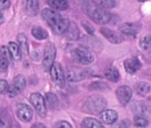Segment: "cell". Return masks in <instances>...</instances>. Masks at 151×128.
I'll list each match as a JSON object with an SVG mask.
<instances>
[{"label":"cell","instance_id":"28","mask_svg":"<svg viewBox=\"0 0 151 128\" xmlns=\"http://www.w3.org/2000/svg\"><path fill=\"white\" fill-rule=\"evenodd\" d=\"M134 125L138 127H147L149 126L148 119L142 114H137L134 117Z\"/></svg>","mask_w":151,"mask_h":128},{"label":"cell","instance_id":"34","mask_svg":"<svg viewBox=\"0 0 151 128\" xmlns=\"http://www.w3.org/2000/svg\"><path fill=\"white\" fill-rule=\"evenodd\" d=\"M54 127L58 128H72V125L70 123H68L67 121H64V120H60L58 121L54 124Z\"/></svg>","mask_w":151,"mask_h":128},{"label":"cell","instance_id":"38","mask_svg":"<svg viewBox=\"0 0 151 128\" xmlns=\"http://www.w3.org/2000/svg\"><path fill=\"white\" fill-rule=\"evenodd\" d=\"M32 127L35 128V127H43L45 128L46 127L44 126V125H42V124H35V125H33L32 126Z\"/></svg>","mask_w":151,"mask_h":128},{"label":"cell","instance_id":"12","mask_svg":"<svg viewBox=\"0 0 151 128\" xmlns=\"http://www.w3.org/2000/svg\"><path fill=\"white\" fill-rule=\"evenodd\" d=\"M12 57L7 46H2L0 48V71L4 72L7 70L10 61Z\"/></svg>","mask_w":151,"mask_h":128},{"label":"cell","instance_id":"15","mask_svg":"<svg viewBox=\"0 0 151 128\" xmlns=\"http://www.w3.org/2000/svg\"><path fill=\"white\" fill-rule=\"evenodd\" d=\"M63 35H65L66 39L75 41V40H78L80 37V30L74 22H70L68 28Z\"/></svg>","mask_w":151,"mask_h":128},{"label":"cell","instance_id":"37","mask_svg":"<svg viewBox=\"0 0 151 128\" xmlns=\"http://www.w3.org/2000/svg\"><path fill=\"white\" fill-rule=\"evenodd\" d=\"M144 103V106H145V109H146V111H151V97L150 98H148L145 102H143Z\"/></svg>","mask_w":151,"mask_h":128},{"label":"cell","instance_id":"1","mask_svg":"<svg viewBox=\"0 0 151 128\" xmlns=\"http://www.w3.org/2000/svg\"><path fill=\"white\" fill-rule=\"evenodd\" d=\"M42 18L58 35H63L70 24V20L68 19L63 18L59 13L57 12V11L50 8H45L42 10Z\"/></svg>","mask_w":151,"mask_h":128},{"label":"cell","instance_id":"23","mask_svg":"<svg viewBox=\"0 0 151 128\" xmlns=\"http://www.w3.org/2000/svg\"><path fill=\"white\" fill-rule=\"evenodd\" d=\"M31 33H32L33 36L37 40H45L49 36L48 32L40 27H33Z\"/></svg>","mask_w":151,"mask_h":128},{"label":"cell","instance_id":"36","mask_svg":"<svg viewBox=\"0 0 151 128\" xmlns=\"http://www.w3.org/2000/svg\"><path fill=\"white\" fill-rule=\"evenodd\" d=\"M11 5L10 0H0V11L6 10Z\"/></svg>","mask_w":151,"mask_h":128},{"label":"cell","instance_id":"9","mask_svg":"<svg viewBox=\"0 0 151 128\" xmlns=\"http://www.w3.org/2000/svg\"><path fill=\"white\" fill-rule=\"evenodd\" d=\"M116 96H117L119 102L121 104L126 105L130 102L132 96H133V91H132L131 88L128 86H121L117 88Z\"/></svg>","mask_w":151,"mask_h":128},{"label":"cell","instance_id":"10","mask_svg":"<svg viewBox=\"0 0 151 128\" xmlns=\"http://www.w3.org/2000/svg\"><path fill=\"white\" fill-rule=\"evenodd\" d=\"M124 67L127 73L134 74L142 68V63L138 58L130 57L124 61Z\"/></svg>","mask_w":151,"mask_h":128},{"label":"cell","instance_id":"18","mask_svg":"<svg viewBox=\"0 0 151 128\" xmlns=\"http://www.w3.org/2000/svg\"><path fill=\"white\" fill-rule=\"evenodd\" d=\"M47 3L55 11H65L69 6L67 0H47Z\"/></svg>","mask_w":151,"mask_h":128},{"label":"cell","instance_id":"20","mask_svg":"<svg viewBox=\"0 0 151 128\" xmlns=\"http://www.w3.org/2000/svg\"><path fill=\"white\" fill-rule=\"evenodd\" d=\"M81 127L83 128H103V124L96 119L86 118L81 122Z\"/></svg>","mask_w":151,"mask_h":128},{"label":"cell","instance_id":"13","mask_svg":"<svg viewBox=\"0 0 151 128\" xmlns=\"http://www.w3.org/2000/svg\"><path fill=\"white\" fill-rule=\"evenodd\" d=\"M141 27H142L141 24L137 22L125 23L119 27V31L127 35H135L140 32Z\"/></svg>","mask_w":151,"mask_h":128},{"label":"cell","instance_id":"14","mask_svg":"<svg viewBox=\"0 0 151 128\" xmlns=\"http://www.w3.org/2000/svg\"><path fill=\"white\" fill-rule=\"evenodd\" d=\"M118 113L113 110H104L100 113V118L102 121L107 125H112L118 120Z\"/></svg>","mask_w":151,"mask_h":128},{"label":"cell","instance_id":"21","mask_svg":"<svg viewBox=\"0 0 151 128\" xmlns=\"http://www.w3.org/2000/svg\"><path fill=\"white\" fill-rule=\"evenodd\" d=\"M135 91H136L137 95H139L140 96H145L150 93V86L149 83H147L145 81L138 82L135 85Z\"/></svg>","mask_w":151,"mask_h":128},{"label":"cell","instance_id":"40","mask_svg":"<svg viewBox=\"0 0 151 128\" xmlns=\"http://www.w3.org/2000/svg\"><path fill=\"white\" fill-rule=\"evenodd\" d=\"M138 1H140V2H143V1H145V0H138Z\"/></svg>","mask_w":151,"mask_h":128},{"label":"cell","instance_id":"22","mask_svg":"<svg viewBox=\"0 0 151 128\" xmlns=\"http://www.w3.org/2000/svg\"><path fill=\"white\" fill-rule=\"evenodd\" d=\"M7 47L9 48V50L12 54V58L19 60L21 58V51L18 45V43L14 42H9L7 44Z\"/></svg>","mask_w":151,"mask_h":128},{"label":"cell","instance_id":"32","mask_svg":"<svg viewBox=\"0 0 151 128\" xmlns=\"http://www.w3.org/2000/svg\"><path fill=\"white\" fill-rule=\"evenodd\" d=\"M6 93H7L8 96H10V97H14V96H18L20 92L12 85V86H9V87H8Z\"/></svg>","mask_w":151,"mask_h":128},{"label":"cell","instance_id":"6","mask_svg":"<svg viewBox=\"0 0 151 128\" xmlns=\"http://www.w3.org/2000/svg\"><path fill=\"white\" fill-rule=\"evenodd\" d=\"M50 73L52 81H54V83L57 86H58L60 88H64L65 86V72L63 70L62 65L59 63H58V62L53 63L52 66L50 67Z\"/></svg>","mask_w":151,"mask_h":128},{"label":"cell","instance_id":"26","mask_svg":"<svg viewBox=\"0 0 151 128\" xmlns=\"http://www.w3.org/2000/svg\"><path fill=\"white\" fill-rule=\"evenodd\" d=\"M13 86L21 93L26 88V79L23 75L19 74L15 77L13 81Z\"/></svg>","mask_w":151,"mask_h":128},{"label":"cell","instance_id":"3","mask_svg":"<svg viewBox=\"0 0 151 128\" xmlns=\"http://www.w3.org/2000/svg\"><path fill=\"white\" fill-rule=\"evenodd\" d=\"M85 11L89 18L97 24H106L111 20V15L104 8L100 6L87 4L85 6Z\"/></svg>","mask_w":151,"mask_h":128},{"label":"cell","instance_id":"17","mask_svg":"<svg viewBox=\"0 0 151 128\" xmlns=\"http://www.w3.org/2000/svg\"><path fill=\"white\" fill-rule=\"evenodd\" d=\"M25 9L29 16H35L39 10L38 0H26Z\"/></svg>","mask_w":151,"mask_h":128},{"label":"cell","instance_id":"31","mask_svg":"<svg viewBox=\"0 0 151 128\" xmlns=\"http://www.w3.org/2000/svg\"><path fill=\"white\" fill-rule=\"evenodd\" d=\"M89 88L91 89H99V90H104V89H108L110 88L106 83L104 82H100V81H96V82H93L91 83V85L89 86Z\"/></svg>","mask_w":151,"mask_h":128},{"label":"cell","instance_id":"29","mask_svg":"<svg viewBox=\"0 0 151 128\" xmlns=\"http://www.w3.org/2000/svg\"><path fill=\"white\" fill-rule=\"evenodd\" d=\"M131 110L135 114H142L146 111L144 103L141 101H134L131 105Z\"/></svg>","mask_w":151,"mask_h":128},{"label":"cell","instance_id":"25","mask_svg":"<svg viewBox=\"0 0 151 128\" xmlns=\"http://www.w3.org/2000/svg\"><path fill=\"white\" fill-rule=\"evenodd\" d=\"M46 102L50 110H55L58 106V99L57 96L53 93L46 94Z\"/></svg>","mask_w":151,"mask_h":128},{"label":"cell","instance_id":"11","mask_svg":"<svg viewBox=\"0 0 151 128\" xmlns=\"http://www.w3.org/2000/svg\"><path fill=\"white\" fill-rule=\"evenodd\" d=\"M100 32L110 42L113 44H119L123 42V36L114 30L107 27H101Z\"/></svg>","mask_w":151,"mask_h":128},{"label":"cell","instance_id":"5","mask_svg":"<svg viewBox=\"0 0 151 128\" xmlns=\"http://www.w3.org/2000/svg\"><path fill=\"white\" fill-rule=\"evenodd\" d=\"M57 55V49L55 45L51 42L47 43L44 52H43V58H42V66L45 69V71L50 72V67L52 66L55 58Z\"/></svg>","mask_w":151,"mask_h":128},{"label":"cell","instance_id":"2","mask_svg":"<svg viewBox=\"0 0 151 128\" xmlns=\"http://www.w3.org/2000/svg\"><path fill=\"white\" fill-rule=\"evenodd\" d=\"M107 106V101L104 97L99 95H93L87 98L84 104L83 110L87 113L90 114H99L101 113Z\"/></svg>","mask_w":151,"mask_h":128},{"label":"cell","instance_id":"19","mask_svg":"<svg viewBox=\"0 0 151 128\" xmlns=\"http://www.w3.org/2000/svg\"><path fill=\"white\" fill-rule=\"evenodd\" d=\"M104 77L111 82H118L120 80V73L116 67H111L105 70Z\"/></svg>","mask_w":151,"mask_h":128},{"label":"cell","instance_id":"7","mask_svg":"<svg viewBox=\"0 0 151 128\" xmlns=\"http://www.w3.org/2000/svg\"><path fill=\"white\" fill-rule=\"evenodd\" d=\"M73 56L75 59L81 65H88L93 63L94 61V56L90 52L89 50H88L85 47H78L73 51Z\"/></svg>","mask_w":151,"mask_h":128},{"label":"cell","instance_id":"30","mask_svg":"<svg viewBox=\"0 0 151 128\" xmlns=\"http://www.w3.org/2000/svg\"><path fill=\"white\" fill-rule=\"evenodd\" d=\"M11 119L6 111L0 112V127H11Z\"/></svg>","mask_w":151,"mask_h":128},{"label":"cell","instance_id":"24","mask_svg":"<svg viewBox=\"0 0 151 128\" xmlns=\"http://www.w3.org/2000/svg\"><path fill=\"white\" fill-rule=\"evenodd\" d=\"M140 48L142 49V51L150 53L151 52V35H148L143 36L140 40Z\"/></svg>","mask_w":151,"mask_h":128},{"label":"cell","instance_id":"33","mask_svg":"<svg viewBox=\"0 0 151 128\" xmlns=\"http://www.w3.org/2000/svg\"><path fill=\"white\" fill-rule=\"evenodd\" d=\"M81 24H82L84 29H85L89 35H94V34H95V29H94V27H92V25H91L90 23H88V22H87V21H82Z\"/></svg>","mask_w":151,"mask_h":128},{"label":"cell","instance_id":"16","mask_svg":"<svg viewBox=\"0 0 151 128\" xmlns=\"http://www.w3.org/2000/svg\"><path fill=\"white\" fill-rule=\"evenodd\" d=\"M17 42H18V45L21 51V55L23 56H27L28 54L29 51V48H28V42H27V38L24 34H19L17 36Z\"/></svg>","mask_w":151,"mask_h":128},{"label":"cell","instance_id":"27","mask_svg":"<svg viewBox=\"0 0 151 128\" xmlns=\"http://www.w3.org/2000/svg\"><path fill=\"white\" fill-rule=\"evenodd\" d=\"M92 2L97 6L104 9H111L116 5L115 0H92Z\"/></svg>","mask_w":151,"mask_h":128},{"label":"cell","instance_id":"35","mask_svg":"<svg viewBox=\"0 0 151 128\" xmlns=\"http://www.w3.org/2000/svg\"><path fill=\"white\" fill-rule=\"evenodd\" d=\"M9 85L5 80H0V94H4L7 91Z\"/></svg>","mask_w":151,"mask_h":128},{"label":"cell","instance_id":"39","mask_svg":"<svg viewBox=\"0 0 151 128\" xmlns=\"http://www.w3.org/2000/svg\"><path fill=\"white\" fill-rule=\"evenodd\" d=\"M3 19H4V17H3V14H2V13L0 12V22H1L2 20H3Z\"/></svg>","mask_w":151,"mask_h":128},{"label":"cell","instance_id":"8","mask_svg":"<svg viewBox=\"0 0 151 128\" xmlns=\"http://www.w3.org/2000/svg\"><path fill=\"white\" fill-rule=\"evenodd\" d=\"M16 114H17L18 119L24 123H27L31 121L33 118V111L26 104H19L17 105Z\"/></svg>","mask_w":151,"mask_h":128},{"label":"cell","instance_id":"4","mask_svg":"<svg viewBox=\"0 0 151 128\" xmlns=\"http://www.w3.org/2000/svg\"><path fill=\"white\" fill-rule=\"evenodd\" d=\"M30 103L35 111L41 118H45L47 114V106L44 97L39 93H33L30 96Z\"/></svg>","mask_w":151,"mask_h":128}]
</instances>
